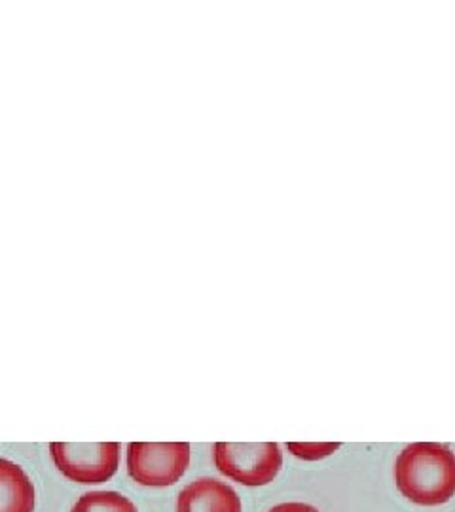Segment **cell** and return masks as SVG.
Listing matches in <instances>:
<instances>
[{"mask_svg":"<svg viewBox=\"0 0 455 512\" xmlns=\"http://www.w3.org/2000/svg\"><path fill=\"white\" fill-rule=\"evenodd\" d=\"M395 482L399 492L416 505L448 503L455 495V454L438 442H414L397 458Z\"/></svg>","mask_w":455,"mask_h":512,"instance_id":"cell-1","label":"cell"},{"mask_svg":"<svg viewBox=\"0 0 455 512\" xmlns=\"http://www.w3.org/2000/svg\"><path fill=\"white\" fill-rule=\"evenodd\" d=\"M215 465L243 486H266L279 475L283 452L277 442H217Z\"/></svg>","mask_w":455,"mask_h":512,"instance_id":"cell-2","label":"cell"},{"mask_svg":"<svg viewBox=\"0 0 455 512\" xmlns=\"http://www.w3.org/2000/svg\"><path fill=\"white\" fill-rule=\"evenodd\" d=\"M188 465V442H131L128 446L129 475L141 486H173L181 480Z\"/></svg>","mask_w":455,"mask_h":512,"instance_id":"cell-3","label":"cell"},{"mask_svg":"<svg viewBox=\"0 0 455 512\" xmlns=\"http://www.w3.org/2000/svg\"><path fill=\"white\" fill-rule=\"evenodd\" d=\"M50 452L57 469L78 484L107 482L120 459L118 442H52Z\"/></svg>","mask_w":455,"mask_h":512,"instance_id":"cell-4","label":"cell"},{"mask_svg":"<svg viewBox=\"0 0 455 512\" xmlns=\"http://www.w3.org/2000/svg\"><path fill=\"white\" fill-rule=\"evenodd\" d=\"M177 512H241V501L228 484L205 476L182 490Z\"/></svg>","mask_w":455,"mask_h":512,"instance_id":"cell-5","label":"cell"},{"mask_svg":"<svg viewBox=\"0 0 455 512\" xmlns=\"http://www.w3.org/2000/svg\"><path fill=\"white\" fill-rule=\"evenodd\" d=\"M33 509V482L19 465L0 459V512H33Z\"/></svg>","mask_w":455,"mask_h":512,"instance_id":"cell-6","label":"cell"},{"mask_svg":"<svg viewBox=\"0 0 455 512\" xmlns=\"http://www.w3.org/2000/svg\"><path fill=\"white\" fill-rule=\"evenodd\" d=\"M71 512H137V507L118 492H91L82 495Z\"/></svg>","mask_w":455,"mask_h":512,"instance_id":"cell-7","label":"cell"},{"mask_svg":"<svg viewBox=\"0 0 455 512\" xmlns=\"http://www.w3.org/2000/svg\"><path fill=\"white\" fill-rule=\"evenodd\" d=\"M287 448L291 450L296 458L319 459L330 456L334 450L340 448V444H298V442H289Z\"/></svg>","mask_w":455,"mask_h":512,"instance_id":"cell-8","label":"cell"},{"mask_svg":"<svg viewBox=\"0 0 455 512\" xmlns=\"http://www.w3.org/2000/svg\"><path fill=\"white\" fill-rule=\"evenodd\" d=\"M268 512H319L315 507L306 505V503H281L277 507H273L272 511Z\"/></svg>","mask_w":455,"mask_h":512,"instance_id":"cell-9","label":"cell"}]
</instances>
